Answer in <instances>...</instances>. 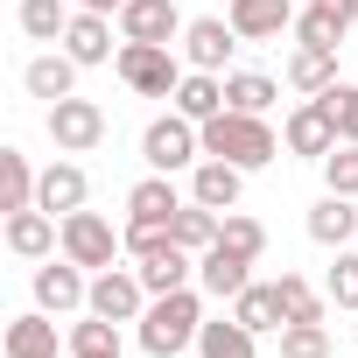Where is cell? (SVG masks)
I'll return each instance as SVG.
<instances>
[{
    "label": "cell",
    "instance_id": "cell-39",
    "mask_svg": "<svg viewBox=\"0 0 358 358\" xmlns=\"http://www.w3.org/2000/svg\"><path fill=\"white\" fill-rule=\"evenodd\" d=\"M169 239H176L169 225H127V253H134V260H148V253H162Z\"/></svg>",
    "mask_w": 358,
    "mask_h": 358
},
{
    "label": "cell",
    "instance_id": "cell-35",
    "mask_svg": "<svg viewBox=\"0 0 358 358\" xmlns=\"http://www.w3.org/2000/svg\"><path fill=\"white\" fill-rule=\"evenodd\" d=\"M323 190H337V197H358V141H337L323 162Z\"/></svg>",
    "mask_w": 358,
    "mask_h": 358
},
{
    "label": "cell",
    "instance_id": "cell-2",
    "mask_svg": "<svg viewBox=\"0 0 358 358\" xmlns=\"http://www.w3.org/2000/svg\"><path fill=\"white\" fill-rule=\"evenodd\" d=\"M204 155H218V162H232V169H267L274 155H281V134L267 127V113H218V120H204Z\"/></svg>",
    "mask_w": 358,
    "mask_h": 358
},
{
    "label": "cell",
    "instance_id": "cell-11",
    "mask_svg": "<svg viewBox=\"0 0 358 358\" xmlns=\"http://www.w3.org/2000/svg\"><path fill=\"white\" fill-rule=\"evenodd\" d=\"M8 253H15V260H50V253H64V218L43 211V204L8 211Z\"/></svg>",
    "mask_w": 358,
    "mask_h": 358
},
{
    "label": "cell",
    "instance_id": "cell-18",
    "mask_svg": "<svg viewBox=\"0 0 358 358\" xmlns=\"http://www.w3.org/2000/svg\"><path fill=\"white\" fill-rule=\"evenodd\" d=\"M197 288L218 295V302H232L239 288H253V260L232 253V246H211V253H197Z\"/></svg>",
    "mask_w": 358,
    "mask_h": 358
},
{
    "label": "cell",
    "instance_id": "cell-41",
    "mask_svg": "<svg viewBox=\"0 0 358 358\" xmlns=\"http://www.w3.org/2000/svg\"><path fill=\"white\" fill-rule=\"evenodd\" d=\"M323 8H337L344 22H358V0H323Z\"/></svg>",
    "mask_w": 358,
    "mask_h": 358
},
{
    "label": "cell",
    "instance_id": "cell-38",
    "mask_svg": "<svg viewBox=\"0 0 358 358\" xmlns=\"http://www.w3.org/2000/svg\"><path fill=\"white\" fill-rule=\"evenodd\" d=\"M323 106H330V120H337V141H358V85H330L323 92Z\"/></svg>",
    "mask_w": 358,
    "mask_h": 358
},
{
    "label": "cell",
    "instance_id": "cell-13",
    "mask_svg": "<svg viewBox=\"0 0 358 358\" xmlns=\"http://www.w3.org/2000/svg\"><path fill=\"white\" fill-rule=\"evenodd\" d=\"M225 22L239 29V43H274L295 29V0H225Z\"/></svg>",
    "mask_w": 358,
    "mask_h": 358
},
{
    "label": "cell",
    "instance_id": "cell-9",
    "mask_svg": "<svg viewBox=\"0 0 358 358\" xmlns=\"http://www.w3.org/2000/svg\"><path fill=\"white\" fill-rule=\"evenodd\" d=\"M183 8L176 0H127L120 8V43H183Z\"/></svg>",
    "mask_w": 358,
    "mask_h": 358
},
{
    "label": "cell",
    "instance_id": "cell-4",
    "mask_svg": "<svg viewBox=\"0 0 358 358\" xmlns=\"http://www.w3.org/2000/svg\"><path fill=\"white\" fill-rule=\"evenodd\" d=\"M141 162L155 169V176H176V169H197L204 162V127L197 120H183V113H162V120H148L141 127Z\"/></svg>",
    "mask_w": 358,
    "mask_h": 358
},
{
    "label": "cell",
    "instance_id": "cell-34",
    "mask_svg": "<svg viewBox=\"0 0 358 358\" xmlns=\"http://www.w3.org/2000/svg\"><path fill=\"white\" fill-rule=\"evenodd\" d=\"M218 246H232V253L260 260V253H267V225H260L253 211H225V218H218Z\"/></svg>",
    "mask_w": 358,
    "mask_h": 358
},
{
    "label": "cell",
    "instance_id": "cell-23",
    "mask_svg": "<svg viewBox=\"0 0 358 358\" xmlns=\"http://www.w3.org/2000/svg\"><path fill=\"white\" fill-rule=\"evenodd\" d=\"M169 106L183 113V120H197V127H204V120H218V113H225V78H218V71H183V85H176V99H169Z\"/></svg>",
    "mask_w": 358,
    "mask_h": 358
},
{
    "label": "cell",
    "instance_id": "cell-33",
    "mask_svg": "<svg viewBox=\"0 0 358 358\" xmlns=\"http://www.w3.org/2000/svg\"><path fill=\"white\" fill-rule=\"evenodd\" d=\"M274 288H281V316H288V323H323V309H330L323 288H309L302 274H281Z\"/></svg>",
    "mask_w": 358,
    "mask_h": 358
},
{
    "label": "cell",
    "instance_id": "cell-30",
    "mask_svg": "<svg viewBox=\"0 0 358 358\" xmlns=\"http://www.w3.org/2000/svg\"><path fill=\"white\" fill-rule=\"evenodd\" d=\"M71 15H78V8H64V0H22V8H15V22H22L29 43H64Z\"/></svg>",
    "mask_w": 358,
    "mask_h": 358
},
{
    "label": "cell",
    "instance_id": "cell-19",
    "mask_svg": "<svg viewBox=\"0 0 358 358\" xmlns=\"http://www.w3.org/2000/svg\"><path fill=\"white\" fill-rule=\"evenodd\" d=\"M239 190H246V169H232V162H218V155H204V162L190 169V197L211 204V211H239Z\"/></svg>",
    "mask_w": 358,
    "mask_h": 358
},
{
    "label": "cell",
    "instance_id": "cell-40",
    "mask_svg": "<svg viewBox=\"0 0 358 358\" xmlns=\"http://www.w3.org/2000/svg\"><path fill=\"white\" fill-rule=\"evenodd\" d=\"M78 8H92V15H113V22H120V8H127V0H78Z\"/></svg>",
    "mask_w": 358,
    "mask_h": 358
},
{
    "label": "cell",
    "instance_id": "cell-37",
    "mask_svg": "<svg viewBox=\"0 0 358 358\" xmlns=\"http://www.w3.org/2000/svg\"><path fill=\"white\" fill-rule=\"evenodd\" d=\"M323 295H330L337 309H358V246H344V253H337V267L323 274Z\"/></svg>",
    "mask_w": 358,
    "mask_h": 358
},
{
    "label": "cell",
    "instance_id": "cell-29",
    "mask_svg": "<svg viewBox=\"0 0 358 358\" xmlns=\"http://www.w3.org/2000/svg\"><path fill=\"white\" fill-rule=\"evenodd\" d=\"M71 358H127V344H120V323H106V316H78L71 323Z\"/></svg>",
    "mask_w": 358,
    "mask_h": 358
},
{
    "label": "cell",
    "instance_id": "cell-25",
    "mask_svg": "<svg viewBox=\"0 0 358 358\" xmlns=\"http://www.w3.org/2000/svg\"><path fill=\"white\" fill-rule=\"evenodd\" d=\"M302 50H337L344 36H351V22L337 15V8H323V0H302V8H295V29H288Z\"/></svg>",
    "mask_w": 358,
    "mask_h": 358
},
{
    "label": "cell",
    "instance_id": "cell-20",
    "mask_svg": "<svg viewBox=\"0 0 358 358\" xmlns=\"http://www.w3.org/2000/svg\"><path fill=\"white\" fill-rule=\"evenodd\" d=\"M134 274H141V288H148V295H169V288H190V281H197V253L169 239L162 253H148V260H134Z\"/></svg>",
    "mask_w": 358,
    "mask_h": 358
},
{
    "label": "cell",
    "instance_id": "cell-32",
    "mask_svg": "<svg viewBox=\"0 0 358 358\" xmlns=\"http://www.w3.org/2000/svg\"><path fill=\"white\" fill-rule=\"evenodd\" d=\"M274 99H281V85L267 71H225V106L232 113H267Z\"/></svg>",
    "mask_w": 358,
    "mask_h": 358
},
{
    "label": "cell",
    "instance_id": "cell-17",
    "mask_svg": "<svg viewBox=\"0 0 358 358\" xmlns=\"http://www.w3.org/2000/svg\"><path fill=\"white\" fill-rule=\"evenodd\" d=\"M183 204H190V197H183V190H176V183H169V176H155V169H148V176H141V183L127 190V225H169V218H176V211H183Z\"/></svg>",
    "mask_w": 358,
    "mask_h": 358
},
{
    "label": "cell",
    "instance_id": "cell-21",
    "mask_svg": "<svg viewBox=\"0 0 358 358\" xmlns=\"http://www.w3.org/2000/svg\"><path fill=\"white\" fill-rule=\"evenodd\" d=\"M64 50L92 71V64H113L120 50H113V15H92V8H78L71 15V29H64Z\"/></svg>",
    "mask_w": 358,
    "mask_h": 358
},
{
    "label": "cell",
    "instance_id": "cell-28",
    "mask_svg": "<svg viewBox=\"0 0 358 358\" xmlns=\"http://www.w3.org/2000/svg\"><path fill=\"white\" fill-rule=\"evenodd\" d=\"M36 183H43V176L29 169V155L22 148H0V211H29L36 204Z\"/></svg>",
    "mask_w": 358,
    "mask_h": 358
},
{
    "label": "cell",
    "instance_id": "cell-6",
    "mask_svg": "<svg viewBox=\"0 0 358 358\" xmlns=\"http://www.w3.org/2000/svg\"><path fill=\"white\" fill-rule=\"evenodd\" d=\"M36 309H50V316H78V309H92V281H85V267L78 260H64V253H50V260H36Z\"/></svg>",
    "mask_w": 358,
    "mask_h": 358
},
{
    "label": "cell",
    "instance_id": "cell-15",
    "mask_svg": "<svg viewBox=\"0 0 358 358\" xmlns=\"http://www.w3.org/2000/svg\"><path fill=\"white\" fill-rule=\"evenodd\" d=\"M309 239H316V246H330V253L358 246V197L323 190V204H309Z\"/></svg>",
    "mask_w": 358,
    "mask_h": 358
},
{
    "label": "cell",
    "instance_id": "cell-7",
    "mask_svg": "<svg viewBox=\"0 0 358 358\" xmlns=\"http://www.w3.org/2000/svg\"><path fill=\"white\" fill-rule=\"evenodd\" d=\"M50 141H57V155H92L99 141H106V106L99 99H57L50 106Z\"/></svg>",
    "mask_w": 358,
    "mask_h": 358
},
{
    "label": "cell",
    "instance_id": "cell-31",
    "mask_svg": "<svg viewBox=\"0 0 358 358\" xmlns=\"http://www.w3.org/2000/svg\"><path fill=\"white\" fill-rule=\"evenodd\" d=\"M218 218H225V211H211V204H197V197H190L183 211L169 218V232H176V246H190V253H211V246H218Z\"/></svg>",
    "mask_w": 358,
    "mask_h": 358
},
{
    "label": "cell",
    "instance_id": "cell-24",
    "mask_svg": "<svg viewBox=\"0 0 358 358\" xmlns=\"http://www.w3.org/2000/svg\"><path fill=\"white\" fill-rule=\"evenodd\" d=\"M197 358H260V337L239 316H204L197 330Z\"/></svg>",
    "mask_w": 358,
    "mask_h": 358
},
{
    "label": "cell",
    "instance_id": "cell-27",
    "mask_svg": "<svg viewBox=\"0 0 358 358\" xmlns=\"http://www.w3.org/2000/svg\"><path fill=\"white\" fill-rule=\"evenodd\" d=\"M288 85H295L302 99H323V92L337 85V50H302V43H295V57H288Z\"/></svg>",
    "mask_w": 358,
    "mask_h": 358
},
{
    "label": "cell",
    "instance_id": "cell-16",
    "mask_svg": "<svg viewBox=\"0 0 358 358\" xmlns=\"http://www.w3.org/2000/svg\"><path fill=\"white\" fill-rule=\"evenodd\" d=\"M85 197H92L85 162H50V169H43V183H36V204H43V211H57V218L85 211Z\"/></svg>",
    "mask_w": 358,
    "mask_h": 358
},
{
    "label": "cell",
    "instance_id": "cell-36",
    "mask_svg": "<svg viewBox=\"0 0 358 358\" xmlns=\"http://www.w3.org/2000/svg\"><path fill=\"white\" fill-rule=\"evenodd\" d=\"M281 358H330V330L323 323H281Z\"/></svg>",
    "mask_w": 358,
    "mask_h": 358
},
{
    "label": "cell",
    "instance_id": "cell-26",
    "mask_svg": "<svg viewBox=\"0 0 358 358\" xmlns=\"http://www.w3.org/2000/svg\"><path fill=\"white\" fill-rule=\"evenodd\" d=\"M232 316H239L253 337H267V330L281 337V323H288V316H281V288H274V281H253V288H239V295H232Z\"/></svg>",
    "mask_w": 358,
    "mask_h": 358
},
{
    "label": "cell",
    "instance_id": "cell-1",
    "mask_svg": "<svg viewBox=\"0 0 358 358\" xmlns=\"http://www.w3.org/2000/svg\"><path fill=\"white\" fill-rule=\"evenodd\" d=\"M197 330H204V288L148 295V309H141V351H148V358H183V351H197Z\"/></svg>",
    "mask_w": 358,
    "mask_h": 358
},
{
    "label": "cell",
    "instance_id": "cell-10",
    "mask_svg": "<svg viewBox=\"0 0 358 358\" xmlns=\"http://www.w3.org/2000/svg\"><path fill=\"white\" fill-rule=\"evenodd\" d=\"M232 50H239V29H232L225 15H197V22L183 29V64H190V71H218V78H225Z\"/></svg>",
    "mask_w": 358,
    "mask_h": 358
},
{
    "label": "cell",
    "instance_id": "cell-3",
    "mask_svg": "<svg viewBox=\"0 0 358 358\" xmlns=\"http://www.w3.org/2000/svg\"><path fill=\"white\" fill-rule=\"evenodd\" d=\"M113 71H120V85L141 92V99H176V85H183L190 64L176 57V43H120Z\"/></svg>",
    "mask_w": 358,
    "mask_h": 358
},
{
    "label": "cell",
    "instance_id": "cell-8",
    "mask_svg": "<svg viewBox=\"0 0 358 358\" xmlns=\"http://www.w3.org/2000/svg\"><path fill=\"white\" fill-rule=\"evenodd\" d=\"M281 148L302 155V162H323V155L337 148V120H330V106H323V99H302V106L281 120Z\"/></svg>",
    "mask_w": 358,
    "mask_h": 358
},
{
    "label": "cell",
    "instance_id": "cell-14",
    "mask_svg": "<svg viewBox=\"0 0 358 358\" xmlns=\"http://www.w3.org/2000/svg\"><path fill=\"white\" fill-rule=\"evenodd\" d=\"M0 344H8V358H57V351H71V330L57 337V316H50V309H29V316L8 323Z\"/></svg>",
    "mask_w": 358,
    "mask_h": 358
},
{
    "label": "cell",
    "instance_id": "cell-42",
    "mask_svg": "<svg viewBox=\"0 0 358 358\" xmlns=\"http://www.w3.org/2000/svg\"><path fill=\"white\" fill-rule=\"evenodd\" d=\"M351 337H358V323H351Z\"/></svg>",
    "mask_w": 358,
    "mask_h": 358
},
{
    "label": "cell",
    "instance_id": "cell-12",
    "mask_svg": "<svg viewBox=\"0 0 358 358\" xmlns=\"http://www.w3.org/2000/svg\"><path fill=\"white\" fill-rule=\"evenodd\" d=\"M141 309H148V288H141L134 267L92 274V316H106V323H141Z\"/></svg>",
    "mask_w": 358,
    "mask_h": 358
},
{
    "label": "cell",
    "instance_id": "cell-22",
    "mask_svg": "<svg viewBox=\"0 0 358 358\" xmlns=\"http://www.w3.org/2000/svg\"><path fill=\"white\" fill-rule=\"evenodd\" d=\"M78 71H85V64H78L71 50H43V57L22 71V85H29V99H50V106H57V99L78 92Z\"/></svg>",
    "mask_w": 358,
    "mask_h": 358
},
{
    "label": "cell",
    "instance_id": "cell-5",
    "mask_svg": "<svg viewBox=\"0 0 358 358\" xmlns=\"http://www.w3.org/2000/svg\"><path fill=\"white\" fill-rule=\"evenodd\" d=\"M120 253H127V232H113V218H99V211H71L64 218V260H78L85 274L120 267Z\"/></svg>",
    "mask_w": 358,
    "mask_h": 358
}]
</instances>
